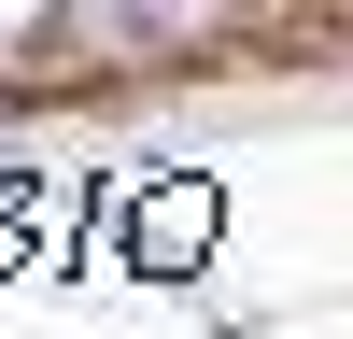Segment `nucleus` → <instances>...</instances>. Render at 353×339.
Returning <instances> with one entry per match:
<instances>
[{"mask_svg":"<svg viewBox=\"0 0 353 339\" xmlns=\"http://www.w3.org/2000/svg\"><path fill=\"white\" fill-rule=\"evenodd\" d=\"M128 240L156 254V269H198V254H212V184H170V198H141V212H128Z\"/></svg>","mask_w":353,"mask_h":339,"instance_id":"obj_1","label":"nucleus"}]
</instances>
